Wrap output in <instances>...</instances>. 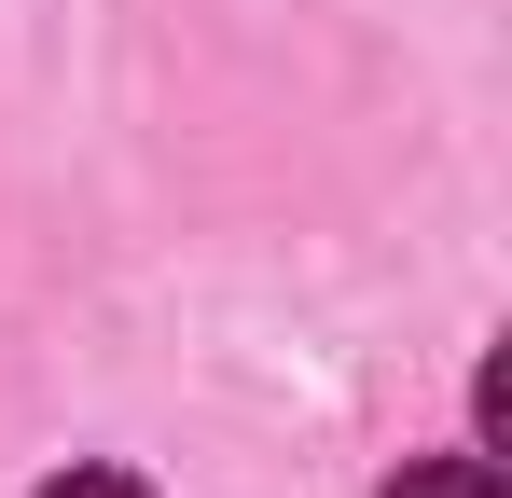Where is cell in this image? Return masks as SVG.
Wrapping results in <instances>:
<instances>
[{"mask_svg":"<svg viewBox=\"0 0 512 498\" xmlns=\"http://www.w3.org/2000/svg\"><path fill=\"white\" fill-rule=\"evenodd\" d=\"M388 498H512V485H499V457H416Z\"/></svg>","mask_w":512,"mask_h":498,"instance_id":"1","label":"cell"},{"mask_svg":"<svg viewBox=\"0 0 512 498\" xmlns=\"http://www.w3.org/2000/svg\"><path fill=\"white\" fill-rule=\"evenodd\" d=\"M42 498H153V485H139V471H56Z\"/></svg>","mask_w":512,"mask_h":498,"instance_id":"2","label":"cell"}]
</instances>
